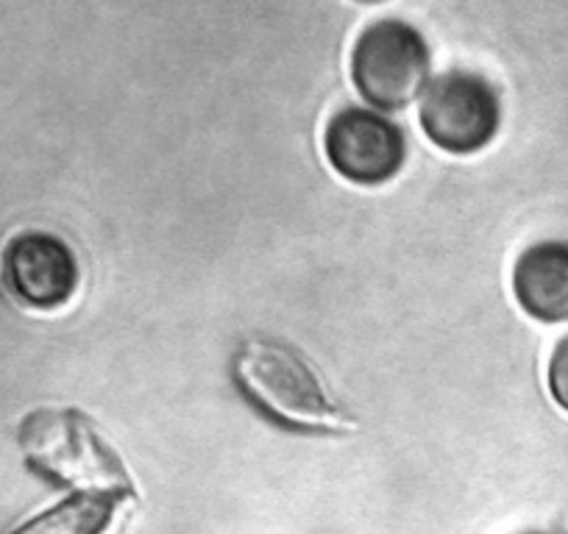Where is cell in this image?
I'll return each instance as SVG.
<instances>
[{"instance_id": "5", "label": "cell", "mask_w": 568, "mask_h": 534, "mask_svg": "<svg viewBox=\"0 0 568 534\" xmlns=\"http://www.w3.org/2000/svg\"><path fill=\"white\" fill-rule=\"evenodd\" d=\"M324 151L346 182L363 187L387 184L404 165V137L398 125L371 109H341L326 123Z\"/></svg>"}, {"instance_id": "6", "label": "cell", "mask_w": 568, "mask_h": 534, "mask_svg": "<svg viewBox=\"0 0 568 534\" xmlns=\"http://www.w3.org/2000/svg\"><path fill=\"white\" fill-rule=\"evenodd\" d=\"M79 261L68 243L45 232H26L3 250V281L31 309L51 312L79 290Z\"/></svg>"}, {"instance_id": "1", "label": "cell", "mask_w": 568, "mask_h": 534, "mask_svg": "<svg viewBox=\"0 0 568 534\" xmlns=\"http://www.w3.org/2000/svg\"><path fill=\"white\" fill-rule=\"evenodd\" d=\"M232 373L248 404L276 427L310 434H348L357 429L354 418L326 392L307 357L276 337L240 342Z\"/></svg>"}, {"instance_id": "2", "label": "cell", "mask_w": 568, "mask_h": 534, "mask_svg": "<svg viewBox=\"0 0 568 534\" xmlns=\"http://www.w3.org/2000/svg\"><path fill=\"white\" fill-rule=\"evenodd\" d=\"M20 449L42 476L81 493L134 495L123 460L79 410H37L20 427Z\"/></svg>"}, {"instance_id": "9", "label": "cell", "mask_w": 568, "mask_h": 534, "mask_svg": "<svg viewBox=\"0 0 568 534\" xmlns=\"http://www.w3.org/2000/svg\"><path fill=\"white\" fill-rule=\"evenodd\" d=\"M549 392L557 404L568 412V337L557 342L549 359Z\"/></svg>"}, {"instance_id": "4", "label": "cell", "mask_w": 568, "mask_h": 534, "mask_svg": "<svg viewBox=\"0 0 568 534\" xmlns=\"http://www.w3.org/2000/svg\"><path fill=\"white\" fill-rule=\"evenodd\" d=\"M418 117L429 143L440 151L477 154L499 131V95L483 75L452 70L429 84Z\"/></svg>"}, {"instance_id": "3", "label": "cell", "mask_w": 568, "mask_h": 534, "mask_svg": "<svg viewBox=\"0 0 568 534\" xmlns=\"http://www.w3.org/2000/svg\"><path fill=\"white\" fill-rule=\"evenodd\" d=\"M429 79V48L404 20H376L359 31L352 51V81L374 106L396 112L413 103Z\"/></svg>"}, {"instance_id": "10", "label": "cell", "mask_w": 568, "mask_h": 534, "mask_svg": "<svg viewBox=\"0 0 568 534\" xmlns=\"http://www.w3.org/2000/svg\"><path fill=\"white\" fill-rule=\"evenodd\" d=\"M527 534H546V532H527Z\"/></svg>"}, {"instance_id": "7", "label": "cell", "mask_w": 568, "mask_h": 534, "mask_svg": "<svg viewBox=\"0 0 568 534\" xmlns=\"http://www.w3.org/2000/svg\"><path fill=\"white\" fill-rule=\"evenodd\" d=\"M513 292L535 320H568V243L546 239L529 245L513 270Z\"/></svg>"}, {"instance_id": "8", "label": "cell", "mask_w": 568, "mask_h": 534, "mask_svg": "<svg viewBox=\"0 0 568 534\" xmlns=\"http://www.w3.org/2000/svg\"><path fill=\"white\" fill-rule=\"evenodd\" d=\"M125 501V495L79 493L14 528L12 534H109Z\"/></svg>"}]
</instances>
